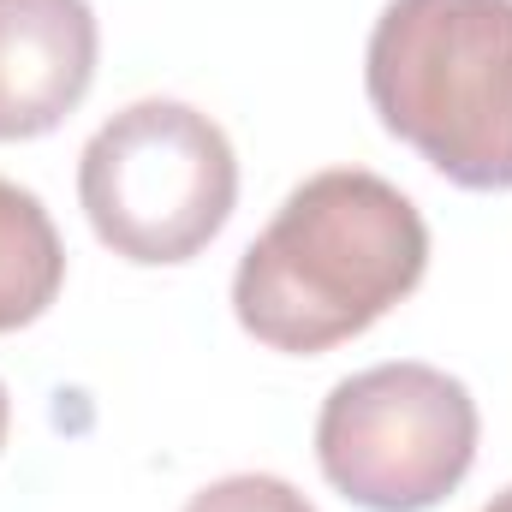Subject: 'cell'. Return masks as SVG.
<instances>
[{
  "label": "cell",
  "instance_id": "6da1fadb",
  "mask_svg": "<svg viewBox=\"0 0 512 512\" xmlns=\"http://www.w3.org/2000/svg\"><path fill=\"white\" fill-rule=\"evenodd\" d=\"M429 268L417 203L370 167L310 173L251 239L233 274V316L268 352L316 358L376 328Z\"/></svg>",
  "mask_w": 512,
  "mask_h": 512
},
{
  "label": "cell",
  "instance_id": "7a4b0ae2",
  "mask_svg": "<svg viewBox=\"0 0 512 512\" xmlns=\"http://www.w3.org/2000/svg\"><path fill=\"white\" fill-rule=\"evenodd\" d=\"M364 90L441 179L512 191V0H387Z\"/></svg>",
  "mask_w": 512,
  "mask_h": 512
},
{
  "label": "cell",
  "instance_id": "3957f363",
  "mask_svg": "<svg viewBox=\"0 0 512 512\" xmlns=\"http://www.w3.org/2000/svg\"><path fill=\"white\" fill-rule=\"evenodd\" d=\"M90 233L137 268L191 262L221 239L239 203V155L191 102H131L78 155Z\"/></svg>",
  "mask_w": 512,
  "mask_h": 512
},
{
  "label": "cell",
  "instance_id": "277c9868",
  "mask_svg": "<svg viewBox=\"0 0 512 512\" xmlns=\"http://www.w3.org/2000/svg\"><path fill=\"white\" fill-rule=\"evenodd\" d=\"M477 399L435 364L358 370L316 411V465L364 512H429L477 465Z\"/></svg>",
  "mask_w": 512,
  "mask_h": 512
},
{
  "label": "cell",
  "instance_id": "5b68a950",
  "mask_svg": "<svg viewBox=\"0 0 512 512\" xmlns=\"http://www.w3.org/2000/svg\"><path fill=\"white\" fill-rule=\"evenodd\" d=\"M90 0H0V143L48 137L96 84Z\"/></svg>",
  "mask_w": 512,
  "mask_h": 512
},
{
  "label": "cell",
  "instance_id": "8992f818",
  "mask_svg": "<svg viewBox=\"0 0 512 512\" xmlns=\"http://www.w3.org/2000/svg\"><path fill=\"white\" fill-rule=\"evenodd\" d=\"M60 286H66V245L42 197L0 179V334L42 322Z\"/></svg>",
  "mask_w": 512,
  "mask_h": 512
},
{
  "label": "cell",
  "instance_id": "52a82bcc",
  "mask_svg": "<svg viewBox=\"0 0 512 512\" xmlns=\"http://www.w3.org/2000/svg\"><path fill=\"white\" fill-rule=\"evenodd\" d=\"M185 512H316L286 477H268V471H239V477H221L209 489H197Z\"/></svg>",
  "mask_w": 512,
  "mask_h": 512
},
{
  "label": "cell",
  "instance_id": "ba28073f",
  "mask_svg": "<svg viewBox=\"0 0 512 512\" xmlns=\"http://www.w3.org/2000/svg\"><path fill=\"white\" fill-rule=\"evenodd\" d=\"M6 429H12V399H6V382H0V447H6Z\"/></svg>",
  "mask_w": 512,
  "mask_h": 512
},
{
  "label": "cell",
  "instance_id": "9c48e42d",
  "mask_svg": "<svg viewBox=\"0 0 512 512\" xmlns=\"http://www.w3.org/2000/svg\"><path fill=\"white\" fill-rule=\"evenodd\" d=\"M483 512H512V489H501V495H495V501H489Z\"/></svg>",
  "mask_w": 512,
  "mask_h": 512
}]
</instances>
